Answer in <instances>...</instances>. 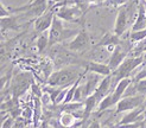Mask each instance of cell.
Wrapping results in <instances>:
<instances>
[{"label": "cell", "mask_w": 146, "mask_h": 128, "mask_svg": "<svg viewBox=\"0 0 146 128\" xmlns=\"http://www.w3.org/2000/svg\"><path fill=\"white\" fill-rule=\"evenodd\" d=\"M81 76H83V74L80 73L77 69L63 68L51 74L46 80V84L51 85V87H60V88L70 87Z\"/></svg>", "instance_id": "6da1fadb"}, {"label": "cell", "mask_w": 146, "mask_h": 128, "mask_svg": "<svg viewBox=\"0 0 146 128\" xmlns=\"http://www.w3.org/2000/svg\"><path fill=\"white\" fill-rule=\"evenodd\" d=\"M80 32L77 28H67L63 25V20L58 17H55L52 25H51L49 30V40H50V46H54L58 43H62L67 39H70Z\"/></svg>", "instance_id": "7a4b0ae2"}, {"label": "cell", "mask_w": 146, "mask_h": 128, "mask_svg": "<svg viewBox=\"0 0 146 128\" xmlns=\"http://www.w3.org/2000/svg\"><path fill=\"white\" fill-rule=\"evenodd\" d=\"M144 57L143 56H132V57H127V58L121 63V65L116 69L115 71L112 73L113 76V82L115 83V85L118 84L121 80L123 78H128L131 73L144 64Z\"/></svg>", "instance_id": "3957f363"}, {"label": "cell", "mask_w": 146, "mask_h": 128, "mask_svg": "<svg viewBox=\"0 0 146 128\" xmlns=\"http://www.w3.org/2000/svg\"><path fill=\"white\" fill-rule=\"evenodd\" d=\"M48 1L49 0H33L19 7H10V10L12 13H23L24 16L37 19L43 13L46 12Z\"/></svg>", "instance_id": "277c9868"}, {"label": "cell", "mask_w": 146, "mask_h": 128, "mask_svg": "<svg viewBox=\"0 0 146 128\" xmlns=\"http://www.w3.org/2000/svg\"><path fill=\"white\" fill-rule=\"evenodd\" d=\"M84 16V12L77 5H61L56 11V17L68 23H80Z\"/></svg>", "instance_id": "5b68a950"}, {"label": "cell", "mask_w": 146, "mask_h": 128, "mask_svg": "<svg viewBox=\"0 0 146 128\" xmlns=\"http://www.w3.org/2000/svg\"><path fill=\"white\" fill-rule=\"evenodd\" d=\"M132 42H127V43H123L121 42L119 45H116V48L113 50V52L111 53V58L108 61V65L109 68L112 69V71H115L118 69L121 63L127 58V55L131 52L132 50Z\"/></svg>", "instance_id": "8992f818"}, {"label": "cell", "mask_w": 146, "mask_h": 128, "mask_svg": "<svg viewBox=\"0 0 146 128\" xmlns=\"http://www.w3.org/2000/svg\"><path fill=\"white\" fill-rule=\"evenodd\" d=\"M61 5H63L62 3H58L56 5H54L52 7L46 10L45 13H43L40 17H38L37 19H35V31L37 33H44L46 30H50L51 25H52V21L56 17V9L60 7Z\"/></svg>", "instance_id": "52a82bcc"}, {"label": "cell", "mask_w": 146, "mask_h": 128, "mask_svg": "<svg viewBox=\"0 0 146 128\" xmlns=\"http://www.w3.org/2000/svg\"><path fill=\"white\" fill-rule=\"evenodd\" d=\"M146 95L144 94H134L131 96L122 97L116 104V114L123 113V112H131L138 107H141L144 104Z\"/></svg>", "instance_id": "ba28073f"}, {"label": "cell", "mask_w": 146, "mask_h": 128, "mask_svg": "<svg viewBox=\"0 0 146 128\" xmlns=\"http://www.w3.org/2000/svg\"><path fill=\"white\" fill-rule=\"evenodd\" d=\"M32 78L29 76V74H20L17 77H14V81H12L11 91L13 94V98H18L21 95H24L26 90L32 87Z\"/></svg>", "instance_id": "9c48e42d"}, {"label": "cell", "mask_w": 146, "mask_h": 128, "mask_svg": "<svg viewBox=\"0 0 146 128\" xmlns=\"http://www.w3.org/2000/svg\"><path fill=\"white\" fill-rule=\"evenodd\" d=\"M90 45V37L88 31L84 28V26L80 30V32L72 38L69 44H68V49L72 52H80L83 51Z\"/></svg>", "instance_id": "30bf717a"}, {"label": "cell", "mask_w": 146, "mask_h": 128, "mask_svg": "<svg viewBox=\"0 0 146 128\" xmlns=\"http://www.w3.org/2000/svg\"><path fill=\"white\" fill-rule=\"evenodd\" d=\"M127 19H128V14H127V7L125 5V6L121 7L118 12V14H116L114 30H113V32L115 34H118L121 37V36L125 33L126 28H127Z\"/></svg>", "instance_id": "8fae6325"}, {"label": "cell", "mask_w": 146, "mask_h": 128, "mask_svg": "<svg viewBox=\"0 0 146 128\" xmlns=\"http://www.w3.org/2000/svg\"><path fill=\"white\" fill-rule=\"evenodd\" d=\"M112 82H113V76H112V74L108 75V76H105V77L101 80L99 87L96 88L95 92H94V95H95V97H96V100L99 101V103H100L108 94H111V92H109V89H111V87H112Z\"/></svg>", "instance_id": "7c38bea8"}, {"label": "cell", "mask_w": 146, "mask_h": 128, "mask_svg": "<svg viewBox=\"0 0 146 128\" xmlns=\"http://www.w3.org/2000/svg\"><path fill=\"white\" fill-rule=\"evenodd\" d=\"M84 68H86L84 70L88 71V73H94L100 76H104V77L111 75L113 73L108 64L100 63V62H88L84 64Z\"/></svg>", "instance_id": "4fadbf2b"}, {"label": "cell", "mask_w": 146, "mask_h": 128, "mask_svg": "<svg viewBox=\"0 0 146 128\" xmlns=\"http://www.w3.org/2000/svg\"><path fill=\"white\" fill-rule=\"evenodd\" d=\"M146 28V5L145 1L141 0L138 5V13L135 20L132 25V31H140Z\"/></svg>", "instance_id": "5bb4252c"}, {"label": "cell", "mask_w": 146, "mask_h": 128, "mask_svg": "<svg viewBox=\"0 0 146 128\" xmlns=\"http://www.w3.org/2000/svg\"><path fill=\"white\" fill-rule=\"evenodd\" d=\"M121 43V39H120V36L115 34L114 32L111 33V32H107L104 37L101 38V40L96 44V46H105L107 48V50L109 52H113V50L116 48V45H119Z\"/></svg>", "instance_id": "9a60e30c"}, {"label": "cell", "mask_w": 146, "mask_h": 128, "mask_svg": "<svg viewBox=\"0 0 146 128\" xmlns=\"http://www.w3.org/2000/svg\"><path fill=\"white\" fill-rule=\"evenodd\" d=\"M132 80L128 77V78H123V80H121L118 84L114 87V90L112 91V95H113V98H114V102L115 104H118V102L120 101V100L125 96L127 89L129 88V85L132 84Z\"/></svg>", "instance_id": "2e32d148"}, {"label": "cell", "mask_w": 146, "mask_h": 128, "mask_svg": "<svg viewBox=\"0 0 146 128\" xmlns=\"http://www.w3.org/2000/svg\"><path fill=\"white\" fill-rule=\"evenodd\" d=\"M144 106L138 107V108L128 112L125 116H123L118 125H126V123H132V122H139V121H145L144 119Z\"/></svg>", "instance_id": "e0dca14e"}, {"label": "cell", "mask_w": 146, "mask_h": 128, "mask_svg": "<svg viewBox=\"0 0 146 128\" xmlns=\"http://www.w3.org/2000/svg\"><path fill=\"white\" fill-rule=\"evenodd\" d=\"M84 71H86V70H84ZM86 73H88V71H86ZM101 77H104V76H100V75L94 74V73L87 74L86 84H84V87H86V95H87V96L93 95L94 92H95L96 88L99 87V84H100V82H101V80H102Z\"/></svg>", "instance_id": "ac0fdd59"}, {"label": "cell", "mask_w": 146, "mask_h": 128, "mask_svg": "<svg viewBox=\"0 0 146 128\" xmlns=\"http://www.w3.org/2000/svg\"><path fill=\"white\" fill-rule=\"evenodd\" d=\"M0 25H1V31H19L20 25L18 23V17L16 16H9L0 18Z\"/></svg>", "instance_id": "d6986e66"}, {"label": "cell", "mask_w": 146, "mask_h": 128, "mask_svg": "<svg viewBox=\"0 0 146 128\" xmlns=\"http://www.w3.org/2000/svg\"><path fill=\"white\" fill-rule=\"evenodd\" d=\"M96 106H99V101L96 100L95 95L93 94L87 96V98L84 100V107H83V122L89 119V116L92 115V113L95 109Z\"/></svg>", "instance_id": "ffe728a7"}, {"label": "cell", "mask_w": 146, "mask_h": 128, "mask_svg": "<svg viewBox=\"0 0 146 128\" xmlns=\"http://www.w3.org/2000/svg\"><path fill=\"white\" fill-rule=\"evenodd\" d=\"M76 115L75 113H69V112H63L60 116L58 122L63 128H71L76 122Z\"/></svg>", "instance_id": "44dd1931"}, {"label": "cell", "mask_w": 146, "mask_h": 128, "mask_svg": "<svg viewBox=\"0 0 146 128\" xmlns=\"http://www.w3.org/2000/svg\"><path fill=\"white\" fill-rule=\"evenodd\" d=\"M36 48H37L38 52L43 53L48 48H50V40H49V33H40L37 38V42H36Z\"/></svg>", "instance_id": "7402d4cb"}, {"label": "cell", "mask_w": 146, "mask_h": 128, "mask_svg": "<svg viewBox=\"0 0 146 128\" xmlns=\"http://www.w3.org/2000/svg\"><path fill=\"white\" fill-rule=\"evenodd\" d=\"M42 101H40V97H36L35 100V108H33V126L35 127H38L39 125V120L42 117Z\"/></svg>", "instance_id": "603a6c76"}, {"label": "cell", "mask_w": 146, "mask_h": 128, "mask_svg": "<svg viewBox=\"0 0 146 128\" xmlns=\"http://www.w3.org/2000/svg\"><path fill=\"white\" fill-rule=\"evenodd\" d=\"M113 106H116V104H115V102H114L113 95H112V92H111V94H108V95L99 103V106H98V113L105 112L106 109H109V108H111V107H113Z\"/></svg>", "instance_id": "cb8c5ba5"}, {"label": "cell", "mask_w": 146, "mask_h": 128, "mask_svg": "<svg viewBox=\"0 0 146 128\" xmlns=\"http://www.w3.org/2000/svg\"><path fill=\"white\" fill-rule=\"evenodd\" d=\"M146 39V28L140 31H131L129 33V40L132 43H139Z\"/></svg>", "instance_id": "d4e9b609"}, {"label": "cell", "mask_w": 146, "mask_h": 128, "mask_svg": "<svg viewBox=\"0 0 146 128\" xmlns=\"http://www.w3.org/2000/svg\"><path fill=\"white\" fill-rule=\"evenodd\" d=\"M128 0H104L101 4L98 6H104V7H122L127 4Z\"/></svg>", "instance_id": "484cf974"}, {"label": "cell", "mask_w": 146, "mask_h": 128, "mask_svg": "<svg viewBox=\"0 0 146 128\" xmlns=\"http://www.w3.org/2000/svg\"><path fill=\"white\" fill-rule=\"evenodd\" d=\"M11 10H10V7L7 9V7H5V5L1 3L0 4V18H4V17H9L11 16Z\"/></svg>", "instance_id": "4316f807"}, {"label": "cell", "mask_w": 146, "mask_h": 128, "mask_svg": "<svg viewBox=\"0 0 146 128\" xmlns=\"http://www.w3.org/2000/svg\"><path fill=\"white\" fill-rule=\"evenodd\" d=\"M21 115H23L24 119H26V120H32L33 119V109H31L30 107H26L25 109H23Z\"/></svg>", "instance_id": "83f0119b"}, {"label": "cell", "mask_w": 146, "mask_h": 128, "mask_svg": "<svg viewBox=\"0 0 146 128\" xmlns=\"http://www.w3.org/2000/svg\"><path fill=\"white\" fill-rule=\"evenodd\" d=\"M145 78H146V67H144V68L139 71V73L135 75L133 82H138V81H140V80H145Z\"/></svg>", "instance_id": "f1b7e54d"}, {"label": "cell", "mask_w": 146, "mask_h": 128, "mask_svg": "<svg viewBox=\"0 0 146 128\" xmlns=\"http://www.w3.org/2000/svg\"><path fill=\"white\" fill-rule=\"evenodd\" d=\"M88 128H102V127H101V125H100V122L98 120H93L92 122L89 123Z\"/></svg>", "instance_id": "f546056e"}, {"label": "cell", "mask_w": 146, "mask_h": 128, "mask_svg": "<svg viewBox=\"0 0 146 128\" xmlns=\"http://www.w3.org/2000/svg\"><path fill=\"white\" fill-rule=\"evenodd\" d=\"M144 119H145V121H146V108H145V110H144Z\"/></svg>", "instance_id": "4dcf8cb0"}, {"label": "cell", "mask_w": 146, "mask_h": 128, "mask_svg": "<svg viewBox=\"0 0 146 128\" xmlns=\"http://www.w3.org/2000/svg\"><path fill=\"white\" fill-rule=\"evenodd\" d=\"M143 106H144V108H146V97H145V101H144V104Z\"/></svg>", "instance_id": "1f68e13d"}, {"label": "cell", "mask_w": 146, "mask_h": 128, "mask_svg": "<svg viewBox=\"0 0 146 128\" xmlns=\"http://www.w3.org/2000/svg\"><path fill=\"white\" fill-rule=\"evenodd\" d=\"M143 128H146V121H144V126H143Z\"/></svg>", "instance_id": "d6a6232c"}, {"label": "cell", "mask_w": 146, "mask_h": 128, "mask_svg": "<svg viewBox=\"0 0 146 128\" xmlns=\"http://www.w3.org/2000/svg\"><path fill=\"white\" fill-rule=\"evenodd\" d=\"M29 1H33V0H29Z\"/></svg>", "instance_id": "836d02e7"}, {"label": "cell", "mask_w": 146, "mask_h": 128, "mask_svg": "<svg viewBox=\"0 0 146 128\" xmlns=\"http://www.w3.org/2000/svg\"><path fill=\"white\" fill-rule=\"evenodd\" d=\"M144 1H146V0H144Z\"/></svg>", "instance_id": "e575fe53"}]
</instances>
